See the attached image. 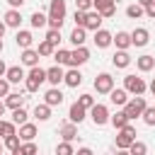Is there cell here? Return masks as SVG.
I'll return each mask as SVG.
<instances>
[{
    "mask_svg": "<svg viewBox=\"0 0 155 155\" xmlns=\"http://www.w3.org/2000/svg\"><path fill=\"white\" fill-rule=\"evenodd\" d=\"M136 65H138V70H140V73H148V70H153V68H155V58L145 53V56L136 58Z\"/></svg>",
    "mask_w": 155,
    "mask_h": 155,
    "instance_id": "obj_26",
    "label": "cell"
},
{
    "mask_svg": "<svg viewBox=\"0 0 155 155\" xmlns=\"http://www.w3.org/2000/svg\"><path fill=\"white\" fill-rule=\"evenodd\" d=\"M29 22H31V27L34 29H41V27H46L48 24V15H44V12H31V17H29Z\"/></svg>",
    "mask_w": 155,
    "mask_h": 155,
    "instance_id": "obj_28",
    "label": "cell"
},
{
    "mask_svg": "<svg viewBox=\"0 0 155 155\" xmlns=\"http://www.w3.org/2000/svg\"><path fill=\"white\" fill-rule=\"evenodd\" d=\"M131 41H133V46H145V44L150 41V34H148V29H143V27L133 29V31H131Z\"/></svg>",
    "mask_w": 155,
    "mask_h": 155,
    "instance_id": "obj_20",
    "label": "cell"
},
{
    "mask_svg": "<svg viewBox=\"0 0 155 155\" xmlns=\"http://www.w3.org/2000/svg\"><path fill=\"white\" fill-rule=\"evenodd\" d=\"M44 82H46V70H44V68H39V65H34V68L27 73V80H24L27 92H36Z\"/></svg>",
    "mask_w": 155,
    "mask_h": 155,
    "instance_id": "obj_2",
    "label": "cell"
},
{
    "mask_svg": "<svg viewBox=\"0 0 155 155\" xmlns=\"http://www.w3.org/2000/svg\"><path fill=\"white\" fill-rule=\"evenodd\" d=\"M2 148H5V143H0V155H2Z\"/></svg>",
    "mask_w": 155,
    "mask_h": 155,
    "instance_id": "obj_57",
    "label": "cell"
},
{
    "mask_svg": "<svg viewBox=\"0 0 155 155\" xmlns=\"http://www.w3.org/2000/svg\"><path fill=\"white\" fill-rule=\"evenodd\" d=\"M5 109H7V104H5V102H0V116L5 114Z\"/></svg>",
    "mask_w": 155,
    "mask_h": 155,
    "instance_id": "obj_55",
    "label": "cell"
},
{
    "mask_svg": "<svg viewBox=\"0 0 155 155\" xmlns=\"http://www.w3.org/2000/svg\"><path fill=\"white\" fill-rule=\"evenodd\" d=\"M102 15L97 12V10H90L87 12V22H85V29H92V31H97V29H102Z\"/></svg>",
    "mask_w": 155,
    "mask_h": 155,
    "instance_id": "obj_19",
    "label": "cell"
},
{
    "mask_svg": "<svg viewBox=\"0 0 155 155\" xmlns=\"http://www.w3.org/2000/svg\"><path fill=\"white\" fill-rule=\"evenodd\" d=\"M128 153H131V155H145V153H148V145H145L143 140H133L131 148H128Z\"/></svg>",
    "mask_w": 155,
    "mask_h": 155,
    "instance_id": "obj_37",
    "label": "cell"
},
{
    "mask_svg": "<svg viewBox=\"0 0 155 155\" xmlns=\"http://www.w3.org/2000/svg\"><path fill=\"white\" fill-rule=\"evenodd\" d=\"M85 31H87L85 27H75V29L70 31V44H73V46H85V39H87Z\"/></svg>",
    "mask_w": 155,
    "mask_h": 155,
    "instance_id": "obj_24",
    "label": "cell"
},
{
    "mask_svg": "<svg viewBox=\"0 0 155 155\" xmlns=\"http://www.w3.org/2000/svg\"><path fill=\"white\" fill-rule=\"evenodd\" d=\"M109 109L104 107V104H94L92 109H90V119L94 121V126H104V124H109Z\"/></svg>",
    "mask_w": 155,
    "mask_h": 155,
    "instance_id": "obj_8",
    "label": "cell"
},
{
    "mask_svg": "<svg viewBox=\"0 0 155 155\" xmlns=\"http://www.w3.org/2000/svg\"><path fill=\"white\" fill-rule=\"evenodd\" d=\"M46 41H51V44L56 46V44L61 41V29H48V31H46Z\"/></svg>",
    "mask_w": 155,
    "mask_h": 155,
    "instance_id": "obj_42",
    "label": "cell"
},
{
    "mask_svg": "<svg viewBox=\"0 0 155 155\" xmlns=\"http://www.w3.org/2000/svg\"><path fill=\"white\" fill-rule=\"evenodd\" d=\"M124 90L138 97V94H143V92L148 90V85H145V80H143V78H136V75H126V78H124Z\"/></svg>",
    "mask_w": 155,
    "mask_h": 155,
    "instance_id": "obj_4",
    "label": "cell"
},
{
    "mask_svg": "<svg viewBox=\"0 0 155 155\" xmlns=\"http://www.w3.org/2000/svg\"><path fill=\"white\" fill-rule=\"evenodd\" d=\"M36 51H39V56H53V53H56V46H53L51 41H46V39H44V41L39 44V48H36Z\"/></svg>",
    "mask_w": 155,
    "mask_h": 155,
    "instance_id": "obj_35",
    "label": "cell"
},
{
    "mask_svg": "<svg viewBox=\"0 0 155 155\" xmlns=\"http://www.w3.org/2000/svg\"><path fill=\"white\" fill-rule=\"evenodd\" d=\"M148 90H150V92H153V97H155V78H153V82L148 85Z\"/></svg>",
    "mask_w": 155,
    "mask_h": 155,
    "instance_id": "obj_54",
    "label": "cell"
},
{
    "mask_svg": "<svg viewBox=\"0 0 155 155\" xmlns=\"http://www.w3.org/2000/svg\"><path fill=\"white\" fill-rule=\"evenodd\" d=\"M116 155H131L128 150H116Z\"/></svg>",
    "mask_w": 155,
    "mask_h": 155,
    "instance_id": "obj_56",
    "label": "cell"
},
{
    "mask_svg": "<svg viewBox=\"0 0 155 155\" xmlns=\"http://www.w3.org/2000/svg\"><path fill=\"white\" fill-rule=\"evenodd\" d=\"M5 78L10 80V85H19L22 80H27V75H24L22 65H10V68H7V73H5Z\"/></svg>",
    "mask_w": 155,
    "mask_h": 155,
    "instance_id": "obj_12",
    "label": "cell"
},
{
    "mask_svg": "<svg viewBox=\"0 0 155 155\" xmlns=\"http://www.w3.org/2000/svg\"><path fill=\"white\" fill-rule=\"evenodd\" d=\"M75 155H94V153H92L90 148H78V153H75Z\"/></svg>",
    "mask_w": 155,
    "mask_h": 155,
    "instance_id": "obj_49",
    "label": "cell"
},
{
    "mask_svg": "<svg viewBox=\"0 0 155 155\" xmlns=\"http://www.w3.org/2000/svg\"><path fill=\"white\" fill-rule=\"evenodd\" d=\"M19 61H22V65L34 68V65H39V51H34V48H22Z\"/></svg>",
    "mask_w": 155,
    "mask_h": 155,
    "instance_id": "obj_15",
    "label": "cell"
},
{
    "mask_svg": "<svg viewBox=\"0 0 155 155\" xmlns=\"http://www.w3.org/2000/svg\"><path fill=\"white\" fill-rule=\"evenodd\" d=\"M145 99L138 94V97H133V99H128L126 102V107H124V111L128 114V119H136V116H143V111H145Z\"/></svg>",
    "mask_w": 155,
    "mask_h": 155,
    "instance_id": "obj_5",
    "label": "cell"
},
{
    "mask_svg": "<svg viewBox=\"0 0 155 155\" xmlns=\"http://www.w3.org/2000/svg\"><path fill=\"white\" fill-rule=\"evenodd\" d=\"M99 15H102L104 19H109V17H114V15H116V5H111V7H107V10H102Z\"/></svg>",
    "mask_w": 155,
    "mask_h": 155,
    "instance_id": "obj_46",
    "label": "cell"
},
{
    "mask_svg": "<svg viewBox=\"0 0 155 155\" xmlns=\"http://www.w3.org/2000/svg\"><path fill=\"white\" fill-rule=\"evenodd\" d=\"M17 136H19L22 140H34V136H36V126H34V124H22Z\"/></svg>",
    "mask_w": 155,
    "mask_h": 155,
    "instance_id": "obj_30",
    "label": "cell"
},
{
    "mask_svg": "<svg viewBox=\"0 0 155 155\" xmlns=\"http://www.w3.org/2000/svg\"><path fill=\"white\" fill-rule=\"evenodd\" d=\"M0 51H2V39H0Z\"/></svg>",
    "mask_w": 155,
    "mask_h": 155,
    "instance_id": "obj_58",
    "label": "cell"
},
{
    "mask_svg": "<svg viewBox=\"0 0 155 155\" xmlns=\"http://www.w3.org/2000/svg\"><path fill=\"white\" fill-rule=\"evenodd\" d=\"M114 44H116V51H126L128 46H133V41H131V34H128V31H116Z\"/></svg>",
    "mask_w": 155,
    "mask_h": 155,
    "instance_id": "obj_22",
    "label": "cell"
},
{
    "mask_svg": "<svg viewBox=\"0 0 155 155\" xmlns=\"http://www.w3.org/2000/svg\"><path fill=\"white\" fill-rule=\"evenodd\" d=\"M94 7V0H75V10H82V12H90Z\"/></svg>",
    "mask_w": 155,
    "mask_h": 155,
    "instance_id": "obj_40",
    "label": "cell"
},
{
    "mask_svg": "<svg viewBox=\"0 0 155 155\" xmlns=\"http://www.w3.org/2000/svg\"><path fill=\"white\" fill-rule=\"evenodd\" d=\"M143 15H145V7H140L138 2H136V5H128V7H126V17H128V19H140Z\"/></svg>",
    "mask_w": 155,
    "mask_h": 155,
    "instance_id": "obj_32",
    "label": "cell"
},
{
    "mask_svg": "<svg viewBox=\"0 0 155 155\" xmlns=\"http://www.w3.org/2000/svg\"><path fill=\"white\" fill-rule=\"evenodd\" d=\"M73 19H75V27H85V22H87V12H82V10H75Z\"/></svg>",
    "mask_w": 155,
    "mask_h": 155,
    "instance_id": "obj_41",
    "label": "cell"
},
{
    "mask_svg": "<svg viewBox=\"0 0 155 155\" xmlns=\"http://www.w3.org/2000/svg\"><path fill=\"white\" fill-rule=\"evenodd\" d=\"M78 102H80V104H82V107H85V109H92V107H94V104H97V102H94V97H92V94H80V99H78Z\"/></svg>",
    "mask_w": 155,
    "mask_h": 155,
    "instance_id": "obj_43",
    "label": "cell"
},
{
    "mask_svg": "<svg viewBox=\"0 0 155 155\" xmlns=\"http://www.w3.org/2000/svg\"><path fill=\"white\" fill-rule=\"evenodd\" d=\"M27 116H29V114H27V109H24V107H19V109H15V111H12V121H15L17 126L27 124Z\"/></svg>",
    "mask_w": 155,
    "mask_h": 155,
    "instance_id": "obj_36",
    "label": "cell"
},
{
    "mask_svg": "<svg viewBox=\"0 0 155 155\" xmlns=\"http://www.w3.org/2000/svg\"><path fill=\"white\" fill-rule=\"evenodd\" d=\"M5 24L12 27V29H19V24H22V12L15 10V7H10V10L5 12Z\"/></svg>",
    "mask_w": 155,
    "mask_h": 155,
    "instance_id": "obj_18",
    "label": "cell"
},
{
    "mask_svg": "<svg viewBox=\"0 0 155 155\" xmlns=\"http://www.w3.org/2000/svg\"><path fill=\"white\" fill-rule=\"evenodd\" d=\"M7 5H10V7H15V10H19V7L24 5V0H7Z\"/></svg>",
    "mask_w": 155,
    "mask_h": 155,
    "instance_id": "obj_48",
    "label": "cell"
},
{
    "mask_svg": "<svg viewBox=\"0 0 155 155\" xmlns=\"http://www.w3.org/2000/svg\"><path fill=\"white\" fill-rule=\"evenodd\" d=\"M109 44H114V34L107 31V29H97L94 31V46L97 48H107Z\"/></svg>",
    "mask_w": 155,
    "mask_h": 155,
    "instance_id": "obj_10",
    "label": "cell"
},
{
    "mask_svg": "<svg viewBox=\"0 0 155 155\" xmlns=\"http://www.w3.org/2000/svg\"><path fill=\"white\" fill-rule=\"evenodd\" d=\"M143 121H145L148 126H155V107H145V111H143Z\"/></svg>",
    "mask_w": 155,
    "mask_h": 155,
    "instance_id": "obj_39",
    "label": "cell"
},
{
    "mask_svg": "<svg viewBox=\"0 0 155 155\" xmlns=\"http://www.w3.org/2000/svg\"><path fill=\"white\" fill-rule=\"evenodd\" d=\"M39 155H41V153H39Z\"/></svg>",
    "mask_w": 155,
    "mask_h": 155,
    "instance_id": "obj_59",
    "label": "cell"
},
{
    "mask_svg": "<svg viewBox=\"0 0 155 155\" xmlns=\"http://www.w3.org/2000/svg\"><path fill=\"white\" fill-rule=\"evenodd\" d=\"M5 124H7V121H2V119H0V136H5Z\"/></svg>",
    "mask_w": 155,
    "mask_h": 155,
    "instance_id": "obj_53",
    "label": "cell"
},
{
    "mask_svg": "<svg viewBox=\"0 0 155 155\" xmlns=\"http://www.w3.org/2000/svg\"><path fill=\"white\" fill-rule=\"evenodd\" d=\"M111 63H114L116 68H128V65H131V56H128L126 51H116V53L111 56Z\"/></svg>",
    "mask_w": 155,
    "mask_h": 155,
    "instance_id": "obj_25",
    "label": "cell"
},
{
    "mask_svg": "<svg viewBox=\"0 0 155 155\" xmlns=\"http://www.w3.org/2000/svg\"><path fill=\"white\" fill-rule=\"evenodd\" d=\"M128 121H131V119H128V114H126L124 109H121V111H116L114 116H109V124H111L114 128H124Z\"/></svg>",
    "mask_w": 155,
    "mask_h": 155,
    "instance_id": "obj_27",
    "label": "cell"
},
{
    "mask_svg": "<svg viewBox=\"0 0 155 155\" xmlns=\"http://www.w3.org/2000/svg\"><path fill=\"white\" fill-rule=\"evenodd\" d=\"M94 90H97V94H109L114 90V78L109 73H99L94 78Z\"/></svg>",
    "mask_w": 155,
    "mask_h": 155,
    "instance_id": "obj_6",
    "label": "cell"
},
{
    "mask_svg": "<svg viewBox=\"0 0 155 155\" xmlns=\"http://www.w3.org/2000/svg\"><path fill=\"white\" fill-rule=\"evenodd\" d=\"M65 22V0H51L48 5V29H61Z\"/></svg>",
    "mask_w": 155,
    "mask_h": 155,
    "instance_id": "obj_1",
    "label": "cell"
},
{
    "mask_svg": "<svg viewBox=\"0 0 155 155\" xmlns=\"http://www.w3.org/2000/svg\"><path fill=\"white\" fill-rule=\"evenodd\" d=\"M44 102H46L48 107H61V104H63V92H61L58 87H51V90L44 94Z\"/></svg>",
    "mask_w": 155,
    "mask_h": 155,
    "instance_id": "obj_16",
    "label": "cell"
},
{
    "mask_svg": "<svg viewBox=\"0 0 155 155\" xmlns=\"http://www.w3.org/2000/svg\"><path fill=\"white\" fill-rule=\"evenodd\" d=\"M140 7H148V5H153V0H136Z\"/></svg>",
    "mask_w": 155,
    "mask_h": 155,
    "instance_id": "obj_51",
    "label": "cell"
},
{
    "mask_svg": "<svg viewBox=\"0 0 155 155\" xmlns=\"http://www.w3.org/2000/svg\"><path fill=\"white\" fill-rule=\"evenodd\" d=\"M12 155H39V148H36L34 140H24V143L19 145V150L12 153Z\"/></svg>",
    "mask_w": 155,
    "mask_h": 155,
    "instance_id": "obj_31",
    "label": "cell"
},
{
    "mask_svg": "<svg viewBox=\"0 0 155 155\" xmlns=\"http://www.w3.org/2000/svg\"><path fill=\"white\" fill-rule=\"evenodd\" d=\"M24 102H27V97L22 94V92H10L7 97H5V104H7V109H19V107H24Z\"/></svg>",
    "mask_w": 155,
    "mask_h": 155,
    "instance_id": "obj_17",
    "label": "cell"
},
{
    "mask_svg": "<svg viewBox=\"0 0 155 155\" xmlns=\"http://www.w3.org/2000/svg\"><path fill=\"white\" fill-rule=\"evenodd\" d=\"M53 58H56L58 65H63V63L68 65V61H70V51H68V48H58V51L53 53Z\"/></svg>",
    "mask_w": 155,
    "mask_h": 155,
    "instance_id": "obj_38",
    "label": "cell"
},
{
    "mask_svg": "<svg viewBox=\"0 0 155 155\" xmlns=\"http://www.w3.org/2000/svg\"><path fill=\"white\" fill-rule=\"evenodd\" d=\"M87 61H90V51H87L85 46H75V51H70L68 65H70V68H80V65H85Z\"/></svg>",
    "mask_w": 155,
    "mask_h": 155,
    "instance_id": "obj_7",
    "label": "cell"
},
{
    "mask_svg": "<svg viewBox=\"0 0 155 155\" xmlns=\"http://www.w3.org/2000/svg\"><path fill=\"white\" fill-rule=\"evenodd\" d=\"M111 5H116V0H94V10L97 12H102V10L111 7Z\"/></svg>",
    "mask_w": 155,
    "mask_h": 155,
    "instance_id": "obj_44",
    "label": "cell"
},
{
    "mask_svg": "<svg viewBox=\"0 0 155 155\" xmlns=\"http://www.w3.org/2000/svg\"><path fill=\"white\" fill-rule=\"evenodd\" d=\"M5 29H7V24H5V22H0V39H2V34H5Z\"/></svg>",
    "mask_w": 155,
    "mask_h": 155,
    "instance_id": "obj_52",
    "label": "cell"
},
{
    "mask_svg": "<svg viewBox=\"0 0 155 155\" xmlns=\"http://www.w3.org/2000/svg\"><path fill=\"white\" fill-rule=\"evenodd\" d=\"M19 140H22V138L15 133V136H5V140H2V143H5V148H7L10 153H17V150H19V145H22Z\"/></svg>",
    "mask_w": 155,
    "mask_h": 155,
    "instance_id": "obj_33",
    "label": "cell"
},
{
    "mask_svg": "<svg viewBox=\"0 0 155 155\" xmlns=\"http://www.w3.org/2000/svg\"><path fill=\"white\" fill-rule=\"evenodd\" d=\"M63 78H65V73H63V68H61L58 63H56L53 68H48V70H46V80H48L53 87H58V85L63 82Z\"/></svg>",
    "mask_w": 155,
    "mask_h": 155,
    "instance_id": "obj_13",
    "label": "cell"
},
{
    "mask_svg": "<svg viewBox=\"0 0 155 155\" xmlns=\"http://www.w3.org/2000/svg\"><path fill=\"white\" fill-rule=\"evenodd\" d=\"M56 155H75L73 143H70V140H61V143L56 145Z\"/></svg>",
    "mask_w": 155,
    "mask_h": 155,
    "instance_id": "obj_34",
    "label": "cell"
},
{
    "mask_svg": "<svg viewBox=\"0 0 155 155\" xmlns=\"http://www.w3.org/2000/svg\"><path fill=\"white\" fill-rule=\"evenodd\" d=\"M133 140H136V126L126 124V126L119 128V133H116V150H128Z\"/></svg>",
    "mask_w": 155,
    "mask_h": 155,
    "instance_id": "obj_3",
    "label": "cell"
},
{
    "mask_svg": "<svg viewBox=\"0 0 155 155\" xmlns=\"http://www.w3.org/2000/svg\"><path fill=\"white\" fill-rule=\"evenodd\" d=\"M34 119H39V121H48L51 119V107L44 102V104H36L34 107Z\"/></svg>",
    "mask_w": 155,
    "mask_h": 155,
    "instance_id": "obj_29",
    "label": "cell"
},
{
    "mask_svg": "<svg viewBox=\"0 0 155 155\" xmlns=\"http://www.w3.org/2000/svg\"><path fill=\"white\" fill-rule=\"evenodd\" d=\"M58 136L63 138V140H75L78 138V124H73V121H68V124H63L61 128H58Z\"/></svg>",
    "mask_w": 155,
    "mask_h": 155,
    "instance_id": "obj_14",
    "label": "cell"
},
{
    "mask_svg": "<svg viewBox=\"0 0 155 155\" xmlns=\"http://www.w3.org/2000/svg\"><path fill=\"white\" fill-rule=\"evenodd\" d=\"M109 102H111L114 107H126V102H128V92H126L124 87H114V90L109 92Z\"/></svg>",
    "mask_w": 155,
    "mask_h": 155,
    "instance_id": "obj_11",
    "label": "cell"
},
{
    "mask_svg": "<svg viewBox=\"0 0 155 155\" xmlns=\"http://www.w3.org/2000/svg\"><path fill=\"white\" fill-rule=\"evenodd\" d=\"M145 15H148L150 19H155V0H153V5H148V7H145Z\"/></svg>",
    "mask_w": 155,
    "mask_h": 155,
    "instance_id": "obj_47",
    "label": "cell"
},
{
    "mask_svg": "<svg viewBox=\"0 0 155 155\" xmlns=\"http://www.w3.org/2000/svg\"><path fill=\"white\" fill-rule=\"evenodd\" d=\"M85 116H87V109H85L80 102H73V104H70V109H68V119H70L73 124H82V121H85Z\"/></svg>",
    "mask_w": 155,
    "mask_h": 155,
    "instance_id": "obj_9",
    "label": "cell"
},
{
    "mask_svg": "<svg viewBox=\"0 0 155 155\" xmlns=\"http://www.w3.org/2000/svg\"><path fill=\"white\" fill-rule=\"evenodd\" d=\"M31 41H34V36H31V31H27V29H17V36H15V44H17L19 48H29V46H31Z\"/></svg>",
    "mask_w": 155,
    "mask_h": 155,
    "instance_id": "obj_21",
    "label": "cell"
},
{
    "mask_svg": "<svg viewBox=\"0 0 155 155\" xmlns=\"http://www.w3.org/2000/svg\"><path fill=\"white\" fill-rule=\"evenodd\" d=\"M63 82H65L68 87H78V85H82V73H80L78 68H70V70L65 73Z\"/></svg>",
    "mask_w": 155,
    "mask_h": 155,
    "instance_id": "obj_23",
    "label": "cell"
},
{
    "mask_svg": "<svg viewBox=\"0 0 155 155\" xmlns=\"http://www.w3.org/2000/svg\"><path fill=\"white\" fill-rule=\"evenodd\" d=\"M5 73H7V65H5V61H2V58H0V78H2V75H5Z\"/></svg>",
    "mask_w": 155,
    "mask_h": 155,
    "instance_id": "obj_50",
    "label": "cell"
},
{
    "mask_svg": "<svg viewBox=\"0 0 155 155\" xmlns=\"http://www.w3.org/2000/svg\"><path fill=\"white\" fill-rule=\"evenodd\" d=\"M7 94H10V80L7 78L5 80L0 78V97H7Z\"/></svg>",
    "mask_w": 155,
    "mask_h": 155,
    "instance_id": "obj_45",
    "label": "cell"
}]
</instances>
